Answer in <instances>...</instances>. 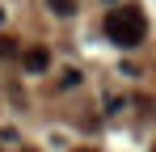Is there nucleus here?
Instances as JSON below:
<instances>
[{"mask_svg": "<svg viewBox=\"0 0 156 152\" xmlns=\"http://www.w3.org/2000/svg\"><path fill=\"white\" fill-rule=\"evenodd\" d=\"M0 55H17V42L13 38H0Z\"/></svg>", "mask_w": 156, "mask_h": 152, "instance_id": "4", "label": "nucleus"}, {"mask_svg": "<svg viewBox=\"0 0 156 152\" xmlns=\"http://www.w3.org/2000/svg\"><path fill=\"white\" fill-rule=\"evenodd\" d=\"M152 152H156V144H152Z\"/></svg>", "mask_w": 156, "mask_h": 152, "instance_id": "7", "label": "nucleus"}, {"mask_svg": "<svg viewBox=\"0 0 156 152\" xmlns=\"http://www.w3.org/2000/svg\"><path fill=\"white\" fill-rule=\"evenodd\" d=\"M26 152H34V148H26Z\"/></svg>", "mask_w": 156, "mask_h": 152, "instance_id": "6", "label": "nucleus"}, {"mask_svg": "<svg viewBox=\"0 0 156 152\" xmlns=\"http://www.w3.org/2000/svg\"><path fill=\"white\" fill-rule=\"evenodd\" d=\"M76 152H93V148H76Z\"/></svg>", "mask_w": 156, "mask_h": 152, "instance_id": "5", "label": "nucleus"}, {"mask_svg": "<svg viewBox=\"0 0 156 152\" xmlns=\"http://www.w3.org/2000/svg\"><path fill=\"white\" fill-rule=\"evenodd\" d=\"M21 68H26V72H47V68H51V51L47 47H26L21 51Z\"/></svg>", "mask_w": 156, "mask_h": 152, "instance_id": "2", "label": "nucleus"}, {"mask_svg": "<svg viewBox=\"0 0 156 152\" xmlns=\"http://www.w3.org/2000/svg\"><path fill=\"white\" fill-rule=\"evenodd\" d=\"M144 34H148V21H144V13L131 9V4L114 9V13L105 17V38H110L114 47H139Z\"/></svg>", "mask_w": 156, "mask_h": 152, "instance_id": "1", "label": "nucleus"}, {"mask_svg": "<svg viewBox=\"0 0 156 152\" xmlns=\"http://www.w3.org/2000/svg\"><path fill=\"white\" fill-rule=\"evenodd\" d=\"M51 4V13H59V17H72L76 13V0H47Z\"/></svg>", "mask_w": 156, "mask_h": 152, "instance_id": "3", "label": "nucleus"}]
</instances>
